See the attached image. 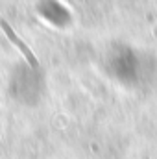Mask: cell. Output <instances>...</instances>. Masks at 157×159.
Returning a JSON list of instances; mask_svg holds the SVG:
<instances>
[{
    "instance_id": "1",
    "label": "cell",
    "mask_w": 157,
    "mask_h": 159,
    "mask_svg": "<svg viewBox=\"0 0 157 159\" xmlns=\"http://www.w3.org/2000/svg\"><path fill=\"white\" fill-rule=\"evenodd\" d=\"M0 28L4 30V34L7 35V39L11 41V43H13V44H15V46H17V48H19V50H20V52L24 54L26 61H28V63H30V65H32L34 69H37V67H39V61H37V57L34 56V52H32V50L28 48V44H24V41L19 39V35H17V34L13 32V28H11V26H9V24H7V22L4 20V19H0Z\"/></svg>"
}]
</instances>
